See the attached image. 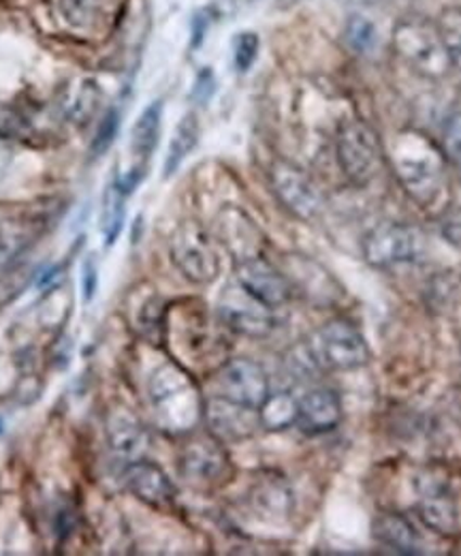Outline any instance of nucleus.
Listing matches in <instances>:
<instances>
[{"instance_id": "obj_1", "label": "nucleus", "mask_w": 461, "mask_h": 556, "mask_svg": "<svg viewBox=\"0 0 461 556\" xmlns=\"http://www.w3.org/2000/svg\"><path fill=\"white\" fill-rule=\"evenodd\" d=\"M148 399L161 428L176 434L195 428L205 409L193 377L174 362L150 377Z\"/></svg>"}, {"instance_id": "obj_2", "label": "nucleus", "mask_w": 461, "mask_h": 556, "mask_svg": "<svg viewBox=\"0 0 461 556\" xmlns=\"http://www.w3.org/2000/svg\"><path fill=\"white\" fill-rule=\"evenodd\" d=\"M419 518L440 535L461 533V478L447 469H427L419 482Z\"/></svg>"}, {"instance_id": "obj_3", "label": "nucleus", "mask_w": 461, "mask_h": 556, "mask_svg": "<svg viewBox=\"0 0 461 556\" xmlns=\"http://www.w3.org/2000/svg\"><path fill=\"white\" fill-rule=\"evenodd\" d=\"M397 176L406 191L421 204H430L440 193L443 159L421 136H406L396 148Z\"/></svg>"}, {"instance_id": "obj_4", "label": "nucleus", "mask_w": 461, "mask_h": 556, "mask_svg": "<svg viewBox=\"0 0 461 556\" xmlns=\"http://www.w3.org/2000/svg\"><path fill=\"white\" fill-rule=\"evenodd\" d=\"M394 48L412 70L423 75L440 77L451 67L438 28L423 20L399 22L394 30Z\"/></svg>"}, {"instance_id": "obj_5", "label": "nucleus", "mask_w": 461, "mask_h": 556, "mask_svg": "<svg viewBox=\"0 0 461 556\" xmlns=\"http://www.w3.org/2000/svg\"><path fill=\"white\" fill-rule=\"evenodd\" d=\"M335 152L346 178L359 187L374 180L383 163L379 136L361 121L342 125L335 141Z\"/></svg>"}, {"instance_id": "obj_6", "label": "nucleus", "mask_w": 461, "mask_h": 556, "mask_svg": "<svg viewBox=\"0 0 461 556\" xmlns=\"http://www.w3.org/2000/svg\"><path fill=\"white\" fill-rule=\"evenodd\" d=\"M312 357L333 370H355L368 362L370 349L361 330L353 321L340 317L331 319L317 332Z\"/></svg>"}, {"instance_id": "obj_7", "label": "nucleus", "mask_w": 461, "mask_h": 556, "mask_svg": "<svg viewBox=\"0 0 461 556\" xmlns=\"http://www.w3.org/2000/svg\"><path fill=\"white\" fill-rule=\"evenodd\" d=\"M171 260L176 268L197 285H209L220 275V257L212 238L197 223H184L171 240Z\"/></svg>"}, {"instance_id": "obj_8", "label": "nucleus", "mask_w": 461, "mask_h": 556, "mask_svg": "<svg viewBox=\"0 0 461 556\" xmlns=\"http://www.w3.org/2000/svg\"><path fill=\"white\" fill-rule=\"evenodd\" d=\"M218 313L227 328L248 339H265L273 330L271 308L251 295L240 282L222 291Z\"/></svg>"}, {"instance_id": "obj_9", "label": "nucleus", "mask_w": 461, "mask_h": 556, "mask_svg": "<svg viewBox=\"0 0 461 556\" xmlns=\"http://www.w3.org/2000/svg\"><path fill=\"white\" fill-rule=\"evenodd\" d=\"M421 238L412 227L383 223L374 227L363 240V255L376 268H394L417 260Z\"/></svg>"}, {"instance_id": "obj_10", "label": "nucleus", "mask_w": 461, "mask_h": 556, "mask_svg": "<svg viewBox=\"0 0 461 556\" xmlns=\"http://www.w3.org/2000/svg\"><path fill=\"white\" fill-rule=\"evenodd\" d=\"M218 388L220 396L259 412V407L269 396V377L261 364L246 357H238L220 368Z\"/></svg>"}, {"instance_id": "obj_11", "label": "nucleus", "mask_w": 461, "mask_h": 556, "mask_svg": "<svg viewBox=\"0 0 461 556\" xmlns=\"http://www.w3.org/2000/svg\"><path fill=\"white\" fill-rule=\"evenodd\" d=\"M271 185L278 200L299 218H315L321 210V195L310 178L293 163L278 161L271 167Z\"/></svg>"}, {"instance_id": "obj_12", "label": "nucleus", "mask_w": 461, "mask_h": 556, "mask_svg": "<svg viewBox=\"0 0 461 556\" xmlns=\"http://www.w3.org/2000/svg\"><path fill=\"white\" fill-rule=\"evenodd\" d=\"M209 432L218 441H244L261 426L259 412L238 405L225 396L209 399L203 409Z\"/></svg>"}, {"instance_id": "obj_13", "label": "nucleus", "mask_w": 461, "mask_h": 556, "mask_svg": "<svg viewBox=\"0 0 461 556\" xmlns=\"http://www.w3.org/2000/svg\"><path fill=\"white\" fill-rule=\"evenodd\" d=\"M238 282L264 302L269 308H278L291 300L293 285L280 270H276L264 257H253L238 264Z\"/></svg>"}, {"instance_id": "obj_14", "label": "nucleus", "mask_w": 461, "mask_h": 556, "mask_svg": "<svg viewBox=\"0 0 461 556\" xmlns=\"http://www.w3.org/2000/svg\"><path fill=\"white\" fill-rule=\"evenodd\" d=\"M342 421V401L328 388H315L297 401V426L302 432L317 437L337 428Z\"/></svg>"}, {"instance_id": "obj_15", "label": "nucleus", "mask_w": 461, "mask_h": 556, "mask_svg": "<svg viewBox=\"0 0 461 556\" xmlns=\"http://www.w3.org/2000/svg\"><path fill=\"white\" fill-rule=\"evenodd\" d=\"M125 482L132 494L150 507H169L176 501V486L169 476L154 463L143 458L127 465Z\"/></svg>"}, {"instance_id": "obj_16", "label": "nucleus", "mask_w": 461, "mask_h": 556, "mask_svg": "<svg viewBox=\"0 0 461 556\" xmlns=\"http://www.w3.org/2000/svg\"><path fill=\"white\" fill-rule=\"evenodd\" d=\"M180 471L189 482L209 484L225 476L227 454L220 447V441L212 434L207 439H197L187 445L180 458Z\"/></svg>"}, {"instance_id": "obj_17", "label": "nucleus", "mask_w": 461, "mask_h": 556, "mask_svg": "<svg viewBox=\"0 0 461 556\" xmlns=\"http://www.w3.org/2000/svg\"><path fill=\"white\" fill-rule=\"evenodd\" d=\"M218 236L227 251L240 262L261 255V233L240 210H225L218 218Z\"/></svg>"}, {"instance_id": "obj_18", "label": "nucleus", "mask_w": 461, "mask_h": 556, "mask_svg": "<svg viewBox=\"0 0 461 556\" xmlns=\"http://www.w3.org/2000/svg\"><path fill=\"white\" fill-rule=\"evenodd\" d=\"M107 443L112 454L131 465L148 450V432L127 409H114L107 417Z\"/></svg>"}, {"instance_id": "obj_19", "label": "nucleus", "mask_w": 461, "mask_h": 556, "mask_svg": "<svg viewBox=\"0 0 461 556\" xmlns=\"http://www.w3.org/2000/svg\"><path fill=\"white\" fill-rule=\"evenodd\" d=\"M374 538L399 555H417L421 548L414 527L399 514H385L374 522Z\"/></svg>"}, {"instance_id": "obj_20", "label": "nucleus", "mask_w": 461, "mask_h": 556, "mask_svg": "<svg viewBox=\"0 0 461 556\" xmlns=\"http://www.w3.org/2000/svg\"><path fill=\"white\" fill-rule=\"evenodd\" d=\"M161 123H163V101H154L139 114V118L132 125L131 152L143 163L148 156H152V152L158 146Z\"/></svg>"}, {"instance_id": "obj_21", "label": "nucleus", "mask_w": 461, "mask_h": 556, "mask_svg": "<svg viewBox=\"0 0 461 556\" xmlns=\"http://www.w3.org/2000/svg\"><path fill=\"white\" fill-rule=\"evenodd\" d=\"M199 136H201V127H199L197 114L189 112L187 116H182V121L178 123V127L174 131V138L169 141V150H167L165 165H163L165 178L174 176L180 169V165L187 161V156L195 150Z\"/></svg>"}, {"instance_id": "obj_22", "label": "nucleus", "mask_w": 461, "mask_h": 556, "mask_svg": "<svg viewBox=\"0 0 461 556\" xmlns=\"http://www.w3.org/2000/svg\"><path fill=\"white\" fill-rule=\"evenodd\" d=\"M127 198L129 193L120 185V178L116 176L103 195V208H101V231L105 238V244L112 247L125 227V216H127Z\"/></svg>"}, {"instance_id": "obj_23", "label": "nucleus", "mask_w": 461, "mask_h": 556, "mask_svg": "<svg viewBox=\"0 0 461 556\" xmlns=\"http://www.w3.org/2000/svg\"><path fill=\"white\" fill-rule=\"evenodd\" d=\"M261 426L267 430H286L297 421V399L286 392L269 394L259 407Z\"/></svg>"}, {"instance_id": "obj_24", "label": "nucleus", "mask_w": 461, "mask_h": 556, "mask_svg": "<svg viewBox=\"0 0 461 556\" xmlns=\"http://www.w3.org/2000/svg\"><path fill=\"white\" fill-rule=\"evenodd\" d=\"M107 0H56V11L77 30L92 28L105 13Z\"/></svg>"}, {"instance_id": "obj_25", "label": "nucleus", "mask_w": 461, "mask_h": 556, "mask_svg": "<svg viewBox=\"0 0 461 556\" xmlns=\"http://www.w3.org/2000/svg\"><path fill=\"white\" fill-rule=\"evenodd\" d=\"M30 244V231L20 223H0V270L9 268Z\"/></svg>"}, {"instance_id": "obj_26", "label": "nucleus", "mask_w": 461, "mask_h": 556, "mask_svg": "<svg viewBox=\"0 0 461 556\" xmlns=\"http://www.w3.org/2000/svg\"><path fill=\"white\" fill-rule=\"evenodd\" d=\"M344 37L348 41V46L357 52V54H370L379 41V33L376 26L363 17V15H353L346 22V30Z\"/></svg>"}, {"instance_id": "obj_27", "label": "nucleus", "mask_w": 461, "mask_h": 556, "mask_svg": "<svg viewBox=\"0 0 461 556\" xmlns=\"http://www.w3.org/2000/svg\"><path fill=\"white\" fill-rule=\"evenodd\" d=\"M436 28L440 33V39L449 54L451 65L461 70V9L445 11Z\"/></svg>"}, {"instance_id": "obj_28", "label": "nucleus", "mask_w": 461, "mask_h": 556, "mask_svg": "<svg viewBox=\"0 0 461 556\" xmlns=\"http://www.w3.org/2000/svg\"><path fill=\"white\" fill-rule=\"evenodd\" d=\"M97 101H99V92L94 88L92 81H81L79 88L75 90V94L68 101V116L75 123H86L88 118H92L94 110H97Z\"/></svg>"}, {"instance_id": "obj_29", "label": "nucleus", "mask_w": 461, "mask_h": 556, "mask_svg": "<svg viewBox=\"0 0 461 556\" xmlns=\"http://www.w3.org/2000/svg\"><path fill=\"white\" fill-rule=\"evenodd\" d=\"M259 48H261V41L257 33L244 30L233 39V63L240 73H246L255 65L259 56Z\"/></svg>"}, {"instance_id": "obj_30", "label": "nucleus", "mask_w": 461, "mask_h": 556, "mask_svg": "<svg viewBox=\"0 0 461 556\" xmlns=\"http://www.w3.org/2000/svg\"><path fill=\"white\" fill-rule=\"evenodd\" d=\"M118 127H120V112L116 108H112L99 123L97 136L92 139V154L101 156L118 136Z\"/></svg>"}, {"instance_id": "obj_31", "label": "nucleus", "mask_w": 461, "mask_h": 556, "mask_svg": "<svg viewBox=\"0 0 461 556\" xmlns=\"http://www.w3.org/2000/svg\"><path fill=\"white\" fill-rule=\"evenodd\" d=\"M445 148L461 180V112H456L445 125Z\"/></svg>"}, {"instance_id": "obj_32", "label": "nucleus", "mask_w": 461, "mask_h": 556, "mask_svg": "<svg viewBox=\"0 0 461 556\" xmlns=\"http://www.w3.org/2000/svg\"><path fill=\"white\" fill-rule=\"evenodd\" d=\"M216 92V79H214V73L209 70H203L197 75V79H195V86H193V92H191V97L201 103V105H205L209 99H212V94Z\"/></svg>"}, {"instance_id": "obj_33", "label": "nucleus", "mask_w": 461, "mask_h": 556, "mask_svg": "<svg viewBox=\"0 0 461 556\" xmlns=\"http://www.w3.org/2000/svg\"><path fill=\"white\" fill-rule=\"evenodd\" d=\"M97 287H99V270H97V264L94 260H86L84 268H81V289H84V298L90 302L92 295L97 293Z\"/></svg>"}, {"instance_id": "obj_34", "label": "nucleus", "mask_w": 461, "mask_h": 556, "mask_svg": "<svg viewBox=\"0 0 461 556\" xmlns=\"http://www.w3.org/2000/svg\"><path fill=\"white\" fill-rule=\"evenodd\" d=\"M22 129H24L22 118L11 110L0 108V136H17L22 134Z\"/></svg>"}, {"instance_id": "obj_35", "label": "nucleus", "mask_w": 461, "mask_h": 556, "mask_svg": "<svg viewBox=\"0 0 461 556\" xmlns=\"http://www.w3.org/2000/svg\"><path fill=\"white\" fill-rule=\"evenodd\" d=\"M209 24H212V17H209L207 9L199 11L197 15L193 17V41H191L193 50L203 43V39H205V33H207Z\"/></svg>"}, {"instance_id": "obj_36", "label": "nucleus", "mask_w": 461, "mask_h": 556, "mask_svg": "<svg viewBox=\"0 0 461 556\" xmlns=\"http://www.w3.org/2000/svg\"><path fill=\"white\" fill-rule=\"evenodd\" d=\"M7 172H9V152L0 148V185H2V180L7 176Z\"/></svg>"}, {"instance_id": "obj_37", "label": "nucleus", "mask_w": 461, "mask_h": 556, "mask_svg": "<svg viewBox=\"0 0 461 556\" xmlns=\"http://www.w3.org/2000/svg\"><path fill=\"white\" fill-rule=\"evenodd\" d=\"M337 2H342V4H346V7H370V4H374L376 0H337Z\"/></svg>"}]
</instances>
